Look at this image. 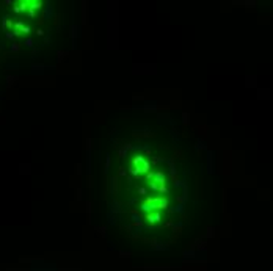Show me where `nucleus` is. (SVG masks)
Returning a JSON list of instances; mask_svg holds the SVG:
<instances>
[]
</instances>
